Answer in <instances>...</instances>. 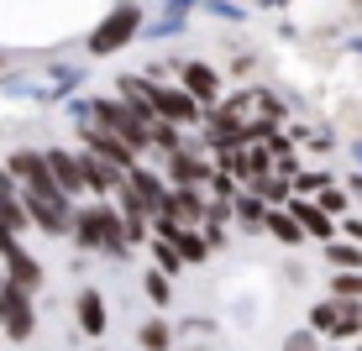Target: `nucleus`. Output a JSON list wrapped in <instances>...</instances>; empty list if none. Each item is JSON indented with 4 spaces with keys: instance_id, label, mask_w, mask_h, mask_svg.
Returning a JSON list of instances; mask_svg holds the SVG:
<instances>
[{
    "instance_id": "f257e3e1",
    "label": "nucleus",
    "mask_w": 362,
    "mask_h": 351,
    "mask_svg": "<svg viewBox=\"0 0 362 351\" xmlns=\"http://www.w3.org/2000/svg\"><path fill=\"white\" fill-rule=\"evenodd\" d=\"M74 242L90 246V252H110V257H127V220L110 199H95L74 215Z\"/></svg>"
},
{
    "instance_id": "f03ea898",
    "label": "nucleus",
    "mask_w": 362,
    "mask_h": 351,
    "mask_svg": "<svg viewBox=\"0 0 362 351\" xmlns=\"http://www.w3.org/2000/svg\"><path fill=\"white\" fill-rule=\"evenodd\" d=\"M90 110H95V126H100V131L121 136V142H127V147H136V153H153V126H147V121L136 116V110H132L121 95H110V100L100 95Z\"/></svg>"
},
{
    "instance_id": "7ed1b4c3",
    "label": "nucleus",
    "mask_w": 362,
    "mask_h": 351,
    "mask_svg": "<svg viewBox=\"0 0 362 351\" xmlns=\"http://www.w3.org/2000/svg\"><path fill=\"white\" fill-rule=\"evenodd\" d=\"M6 173L21 184V194H27V199H69L64 189H58L53 168H47V153H11Z\"/></svg>"
},
{
    "instance_id": "20e7f679",
    "label": "nucleus",
    "mask_w": 362,
    "mask_h": 351,
    "mask_svg": "<svg viewBox=\"0 0 362 351\" xmlns=\"http://www.w3.org/2000/svg\"><path fill=\"white\" fill-rule=\"evenodd\" d=\"M153 110L168 126H199V121H205V105H199L184 84H158L153 79Z\"/></svg>"
},
{
    "instance_id": "39448f33",
    "label": "nucleus",
    "mask_w": 362,
    "mask_h": 351,
    "mask_svg": "<svg viewBox=\"0 0 362 351\" xmlns=\"http://www.w3.org/2000/svg\"><path fill=\"white\" fill-rule=\"evenodd\" d=\"M136 27H142V6H116V11H110V16L90 32V53L105 58V53H116V47H127L132 37H136Z\"/></svg>"
},
{
    "instance_id": "423d86ee",
    "label": "nucleus",
    "mask_w": 362,
    "mask_h": 351,
    "mask_svg": "<svg viewBox=\"0 0 362 351\" xmlns=\"http://www.w3.org/2000/svg\"><path fill=\"white\" fill-rule=\"evenodd\" d=\"M216 184V162H205L194 147L168 157V189H210Z\"/></svg>"
},
{
    "instance_id": "0eeeda50",
    "label": "nucleus",
    "mask_w": 362,
    "mask_h": 351,
    "mask_svg": "<svg viewBox=\"0 0 362 351\" xmlns=\"http://www.w3.org/2000/svg\"><path fill=\"white\" fill-rule=\"evenodd\" d=\"M32 331H37V309H32V294L11 288V294L0 299V335H11V341H32Z\"/></svg>"
},
{
    "instance_id": "6e6552de",
    "label": "nucleus",
    "mask_w": 362,
    "mask_h": 351,
    "mask_svg": "<svg viewBox=\"0 0 362 351\" xmlns=\"http://www.w3.org/2000/svg\"><path fill=\"white\" fill-rule=\"evenodd\" d=\"M84 147H90L95 157H105V162H116L121 173H132V168H142V153H136V147H127L121 142V136H110V131H100V126H84Z\"/></svg>"
},
{
    "instance_id": "1a4fd4ad",
    "label": "nucleus",
    "mask_w": 362,
    "mask_h": 351,
    "mask_svg": "<svg viewBox=\"0 0 362 351\" xmlns=\"http://www.w3.org/2000/svg\"><path fill=\"white\" fill-rule=\"evenodd\" d=\"M0 257H6V278H11V288H21V294H37V288H42V262H37L21 242L6 246Z\"/></svg>"
},
{
    "instance_id": "9d476101",
    "label": "nucleus",
    "mask_w": 362,
    "mask_h": 351,
    "mask_svg": "<svg viewBox=\"0 0 362 351\" xmlns=\"http://www.w3.org/2000/svg\"><path fill=\"white\" fill-rule=\"evenodd\" d=\"M47 168H53L58 189H64L69 199H74V194H90V179H84V153H64V147H53V153H47Z\"/></svg>"
},
{
    "instance_id": "9b49d317",
    "label": "nucleus",
    "mask_w": 362,
    "mask_h": 351,
    "mask_svg": "<svg viewBox=\"0 0 362 351\" xmlns=\"http://www.w3.org/2000/svg\"><path fill=\"white\" fill-rule=\"evenodd\" d=\"M179 84L199 100V105H216V100H221V73L210 64H199V58H194V64H179ZM205 116H210V110H205Z\"/></svg>"
},
{
    "instance_id": "f8f14e48",
    "label": "nucleus",
    "mask_w": 362,
    "mask_h": 351,
    "mask_svg": "<svg viewBox=\"0 0 362 351\" xmlns=\"http://www.w3.org/2000/svg\"><path fill=\"white\" fill-rule=\"evenodd\" d=\"M27 210H32V225H42L47 236L74 231V215H79V210H69V199H27Z\"/></svg>"
},
{
    "instance_id": "ddd939ff",
    "label": "nucleus",
    "mask_w": 362,
    "mask_h": 351,
    "mask_svg": "<svg viewBox=\"0 0 362 351\" xmlns=\"http://www.w3.org/2000/svg\"><path fill=\"white\" fill-rule=\"evenodd\" d=\"M74 315H79V331L84 335H105V294H100V288H84L79 299H74Z\"/></svg>"
},
{
    "instance_id": "4468645a",
    "label": "nucleus",
    "mask_w": 362,
    "mask_h": 351,
    "mask_svg": "<svg viewBox=\"0 0 362 351\" xmlns=\"http://www.w3.org/2000/svg\"><path fill=\"white\" fill-rule=\"evenodd\" d=\"M84 179H90V189H95V194H121V184H127V173H121L116 162H105V157L84 153Z\"/></svg>"
},
{
    "instance_id": "2eb2a0df",
    "label": "nucleus",
    "mask_w": 362,
    "mask_h": 351,
    "mask_svg": "<svg viewBox=\"0 0 362 351\" xmlns=\"http://www.w3.org/2000/svg\"><path fill=\"white\" fill-rule=\"evenodd\" d=\"M294 220L305 225V236H315V242H331V246H336V220H331V215H326L320 205L299 199V205H294Z\"/></svg>"
},
{
    "instance_id": "dca6fc26",
    "label": "nucleus",
    "mask_w": 362,
    "mask_h": 351,
    "mask_svg": "<svg viewBox=\"0 0 362 351\" xmlns=\"http://www.w3.org/2000/svg\"><path fill=\"white\" fill-rule=\"evenodd\" d=\"M268 236L284 242V246H299L305 242V225L294 220V210H268Z\"/></svg>"
},
{
    "instance_id": "f3484780",
    "label": "nucleus",
    "mask_w": 362,
    "mask_h": 351,
    "mask_svg": "<svg viewBox=\"0 0 362 351\" xmlns=\"http://www.w3.org/2000/svg\"><path fill=\"white\" fill-rule=\"evenodd\" d=\"M136 341H142V351H168L173 331H168V320H147L142 331H136Z\"/></svg>"
},
{
    "instance_id": "a211bd4d",
    "label": "nucleus",
    "mask_w": 362,
    "mask_h": 351,
    "mask_svg": "<svg viewBox=\"0 0 362 351\" xmlns=\"http://www.w3.org/2000/svg\"><path fill=\"white\" fill-rule=\"evenodd\" d=\"M326 257H331L336 273H362V246H357V242H336Z\"/></svg>"
},
{
    "instance_id": "6ab92c4d",
    "label": "nucleus",
    "mask_w": 362,
    "mask_h": 351,
    "mask_svg": "<svg viewBox=\"0 0 362 351\" xmlns=\"http://www.w3.org/2000/svg\"><path fill=\"white\" fill-rule=\"evenodd\" d=\"M231 210H236V220H242V225H252V231L263 225V231H268V215H263V199H257V194H242Z\"/></svg>"
},
{
    "instance_id": "aec40b11",
    "label": "nucleus",
    "mask_w": 362,
    "mask_h": 351,
    "mask_svg": "<svg viewBox=\"0 0 362 351\" xmlns=\"http://www.w3.org/2000/svg\"><path fill=\"white\" fill-rule=\"evenodd\" d=\"M331 299H357L362 304V273H331Z\"/></svg>"
},
{
    "instance_id": "412c9836",
    "label": "nucleus",
    "mask_w": 362,
    "mask_h": 351,
    "mask_svg": "<svg viewBox=\"0 0 362 351\" xmlns=\"http://www.w3.org/2000/svg\"><path fill=\"white\" fill-rule=\"evenodd\" d=\"M142 288H147V299H153L158 309H163V304H168V294H173V288H168V273H147Z\"/></svg>"
},
{
    "instance_id": "4be33fe9",
    "label": "nucleus",
    "mask_w": 362,
    "mask_h": 351,
    "mask_svg": "<svg viewBox=\"0 0 362 351\" xmlns=\"http://www.w3.org/2000/svg\"><path fill=\"white\" fill-rule=\"evenodd\" d=\"M153 257H158V273H179V268H184V257L173 252L168 242H153Z\"/></svg>"
},
{
    "instance_id": "5701e85b",
    "label": "nucleus",
    "mask_w": 362,
    "mask_h": 351,
    "mask_svg": "<svg viewBox=\"0 0 362 351\" xmlns=\"http://www.w3.org/2000/svg\"><path fill=\"white\" fill-rule=\"evenodd\" d=\"M315 205L326 210V215H341V210H346V194H341V189H336V184H331L326 194H315Z\"/></svg>"
},
{
    "instance_id": "b1692460",
    "label": "nucleus",
    "mask_w": 362,
    "mask_h": 351,
    "mask_svg": "<svg viewBox=\"0 0 362 351\" xmlns=\"http://www.w3.org/2000/svg\"><path fill=\"white\" fill-rule=\"evenodd\" d=\"M284 351H320V335L315 331H299V335H289V346Z\"/></svg>"
},
{
    "instance_id": "393cba45",
    "label": "nucleus",
    "mask_w": 362,
    "mask_h": 351,
    "mask_svg": "<svg viewBox=\"0 0 362 351\" xmlns=\"http://www.w3.org/2000/svg\"><path fill=\"white\" fill-rule=\"evenodd\" d=\"M294 184H299V189H320V194H326V189H331V179H326V173H299V179H294Z\"/></svg>"
},
{
    "instance_id": "a878e982",
    "label": "nucleus",
    "mask_w": 362,
    "mask_h": 351,
    "mask_svg": "<svg viewBox=\"0 0 362 351\" xmlns=\"http://www.w3.org/2000/svg\"><path fill=\"white\" fill-rule=\"evenodd\" d=\"M341 231H346V236H352V242L362 246V220H357V215H346V225H341Z\"/></svg>"
},
{
    "instance_id": "bb28decb",
    "label": "nucleus",
    "mask_w": 362,
    "mask_h": 351,
    "mask_svg": "<svg viewBox=\"0 0 362 351\" xmlns=\"http://www.w3.org/2000/svg\"><path fill=\"white\" fill-rule=\"evenodd\" d=\"M100 351H105V346H100Z\"/></svg>"
}]
</instances>
